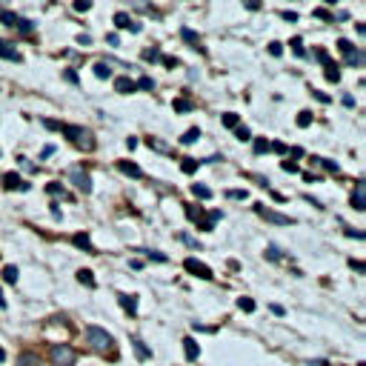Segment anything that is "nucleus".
Returning <instances> with one entry per match:
<instances>
[{"label":"nucleus","instance_id":"423d86ee","mask_svg":"<svg viewBox=\"0 0 366 366\" xmlns=\"http://www.w3.org/2000/svg\"><path fill=\"white\" fill-rule=\"evenodd\" d=\"M183 269L192 272L194 277H200V280H212V269H209L206 263H200L197 258H186V261H183Z\"/></svg>","mask_w":366,"mask_h":366},{"label":"nucleus","instance_id":"a18cd8bd","mask_svg":"<svg viewBox=\"0 0 366 366\" xmlns=\"http://www.w3.org/2000/svg\"><path fill=\"white\" fill-rule=\"evenodd\" d=\"M106 43H109V46H120V37H117L114 32H109V34H106Z\"/></svg>","mask_w":366,"mask_h":366},{"label":"nucleus","instance_id":"f3484780","mask_svg":"<svg viewBox=\"0 0 366 366\" xmlns=\"http://www.w3.org/2000/svg\"><path fill=\"white\" fill-rule=\"evenodd\" d=\"M17 366H43V364H40V358H37V355L23 352L20 358H17Z\"/></svg>","mask_w":366,"mask_h":366},{"label":"nucleus","instance_id":"39448f33","mask_svg":"<svg viewBox=\"0 0 366 366\" xmlns=\"http://www.w3.org/2000/svg\"><path fill=\"white\" fill-rule=\"evenodd\" d=\"M66 175H69V183H75V186H78V192H83V194L92 192V178H89V172H86V169H80V166H72Z\"/></svg>","mask_w":366,"mask_h":366},{"label":"nucleus","instance_id":"1a4fd4ad","mask_svg":"<svg viewBox=\"0 0 366 366\" xmlns=\"http://www.w3.org/2000/svg\"><path fill=\"white\" fill-rule=\"evenodd\" d=\"M352 209H358V212H364L366 209V197H364V181L355 183L352 189Z\"/></svg>","mask_w":366,"mask_h":366},{"label":"nucleus","instance_id":"a878e982","mask_svg":"<svg viewBox=\"0 0 366 366\" xmlns=\"http://www.w3.org/2000/svg\"><path fill=\"white\" fill-rule=\"evenodd\" d=\"M0 20L6 23V26H17V14L9 9H0Z\"/></svg>","mask_w":366,"mask_h":366},{"label":"nucleus","instance_id":"412c9836","mask_svg":"<svg viewBox=\"0 0 366 366\" xmlns=\"http://www.w3.org/2000/svg\"><path fill=\"white\" fill-rule=\"evenodd\" d=\"M220 123L226 126V129H238V126H240V117L235 112H226L223 117H220Z\"/></svg>","mask_w":366,"mask_h":366},{"label":"nucleus","instance_id":"f704fd0d","mask_svg":"<svg viewBox=\"0 0 366 366\" xmlns=\"http://www.w3.org/2000/svg\"><path fill=\"white\" fill-rule=\"evenodd\" d=\"M235 137H238V140H243V143H246V140H252V132H249V129H246V126H238V129H235Z\"/></svg>","mask_w":366,"mask_h":366},{"label":"nucleus","instance_id":"7ed1b4c3","mask_svg":"<svg viewBox=\"0 0 366 366\" xmlns=\"http://www.w3.org/2000/svg\"><path fill=\"white\" fill-rule=\"evenodd\" d=\"M86 338H89V343L97 349V352H109L112 343H114L112 335H109L106 329H100V326H89V329H86Z\"/></svg>","mask_w":366,"mask_h":366},{"label":"nucleus","instance_id":"37998d69","mask_svg":"<svg viewBox=\"0 0 366 366\" xmlns=\"http://www.w3.org/2000/svg\"><path fill=\"white\" fill-rule=\"evenodd\" d=\"M269 149H272V152H280V155H286V152H289V149H286V143H277V140H274V143H269Z\"/></svg>","mask_w":366,"mask_h":366},{"label":"nucleus","instance_id":"c756f323","mask_svg":"<svg viewBox=\"0 0 366 366\" xmlns=\"http://www.w3.org/2000/svg\"><path fill=\"white\" fill-rule=\"evenodd\" d=\"M17 29H20L23 34H32V32H34V23L26 20V17H17Z\"/></svg>","mask_w":366,"mask_h":366},{"label":"nucleus","instance_id":"c9c22d12","mask_svg":"<svg viewBox=\"0 0 366 366\" xmlns=\"http://www.w3.org/2000/svg\"><path fill=\"white\" fill-rule=\"evenodd\" d=\"M238 306L243 309V312H252V309H255V300H252V297H238Z\"/></svg>","mask_w":366,"mask_h":366},{"label":"nucleus","instance_id":"c03bdc74","mask_svg":"<svg viewBox=\"0 0 366 366\" xmlns=\"http://www.w3.org/2000/svg\"><path fill=\"white\" fill-rule=\"evenodd\" d=\"M75 9H78V11H89L92 3H89V0H78V3H75Z\"/></svg>","mask_w":366,"mask_h":366},{"label":"nucleus","instance_id":"f8f14e48","mask_svg":"<svg viewBox=\"0 0 366 366\" xmlns=\"http://www.w3.org/2000/svg\"><path fill=\"white\" fill-rule=\"evenodd\" d=\"M114 89L120 92V94H132V92H137V86L132 78H114Z\"/></svg>","mask_w":366,"mask_h":366},{"label":"nucleus","instance_id":"9d476101","mask_svg":"<svg viewBox=\"0 0 366 366\" xmlns=\"http://www.w3.org/2000/svg\"><path fill=\"white\" fill-rule=\"evenodd\" d=\"M3 183H6V189H11V192H17V189H23V192H26V189H29V183L20 181V175H14V172H9V175L3 178Z\"/></svg>","mask_w":366,"mask_h":366},{"label":"nucleus","instance_id":"2eb2a0df","mask_svg":"<svg viewBox=\"0 0 366 366\" xmlns=\"http://www.w3.org/2000/svg\"><path fill=\"white\" fill-rule=\"evenodd\" d=\"M117 300H120V306H123L129 315H137V300L132 295H117Z\"/></svg>","mask_w":366,"mask_h":366},{"label":"nucleus","instance_id":"dca6fc26","mask_svg":"<svg viewBox=\"0 0 366 366\" xmlns=\"http://www.w3.org/2000/svg\"><path fill=\"white\" fill-rule=\"evenodd\" d=\"M181 37H183V40H189V43H192L197 52H203V46H200V37H197V32H192V29H181Z\"/></svg>","mask_w":366,"mask_h":366},{"label":"nucleus","instance_id":"4c0bfd02","mask_svg":"<svg viewBox=\"0 0 366 366\" xmlns=\"http://www.w3.org/2000/svg\"><path fill=\"white\" fill-rule=\"evenodd\" d=\"M135 86H137V89H155V80H152V78H140V80H135Z\"/></svg>","mask_w":366,"mask_h":366},{"label":"nucleus","instance_id":"4be33fe9","mask_svg":"<svg viewBox=\"0 0 366 366\" xmlns=\"http://www.w3.org/2000/svg\"><path fill=\"white\" fill-rule=\"evenodd\" d=\"M197 166H200V160H194V158H183L181 160V169L186 172V175H194V172H197Z\"/></svg>","mask_w":366,"mask_h":366},{"label":"nucleus","instance_id":"aec40b11","mask_svg":"<svg viewBox=\"0 0 366 366\" xmlns=\"http://www.w3.org/2000/svg\"><path fill=\"white\" fill-rule=\"evenodd\" d=\"M192 194L194 197H200V200H209V197H212V189L203 186V183H192Z\"/></svg>","mask_w":366,"mask_h":366},{"label":"nucleus","instance_id":"393cba45","mask_svg":"<svg viewBox=\"0 0 366 366\" xmlns=\"http://www.w3.org/2000/svg\"><path fill=\"white\" fill-rule=\"evenodd\" d=\"M3 280L6 283H17V266H3Z\"/></svg>","mask_w":366,"mask_h":366},{"label":"nucleus","instance_id":"c85d7f7f","mask_svg":"<svg viewBox=\"0 0 366 366\" xmlns=\"http://www.w3.org/2000/svg\"><path fill=\"white\" fill-rule=\"evenodd\" d=\"M75 246H80V249H86V252H92V243H89V235H75Z\"/></svg>","mask_w":366,"mask_h":366},{"label":"nucleus","instance_id":"4468645a","mask_svg":"<svg viewBox=\"0 0 366 366\" xmlns=\"http://www.w3.org/2000/svg\"><path fill=\"white\" fill-rule=\"evenodd\" d=\"M114 26H117V29H129V32H132V26H135V23H132V17H129L126 11H114Z\"/></svg>","mask_w":366,"mask_h":366},{"label":"nucleus","instance_id":"6e6d98bb","mask_svg":"<svg viewBox=\"0 0 366 366\" xmlns=\"http://www.w3.org/2000/svg\"><path fill=\"white\" fill-rule=\"evenodd\" d=\"M3 358H6V352H3V349H0V361H3Z\"/></svg>","mask_w":366,"mask_h":366},{"label":"nucleus","instance_id":"de8ad7c7","mask_svg":"<svg viewBox=\"0 0 366 366\" xmlns=\"http://www.w3.org/2000/svg\"><path fill=\"white\" fill-rule=\"evenodd\" d=\"M343 232H346V235H352V238H358V240H364V238H366L364 232H358V229H349V226L343 229Z\"/></svg>","mask_w":366,"mask_h":366},{"label":"nucleus","instance_id":"6ab92c4d","mask_svg":"<svg viewBox=\"0 0 366 366\" xmlns=\"http://www.w3.org/2000/svg\"><path fill=\"white\" fill-rule=\"evenodd\" d=\"M132 343H135V355L140 358V361H149V358H152V352H149V346H146L143 341H140V338H135Z\"/></svg>","mask_w":366,"mask_h":366},{"label":"nucleus","instance_id":"20e7f679","mask_svg":"<svg viewBox=\"0 0 366 366\" xmlns=\"http://www.w3.org/2000/svg\"><path fill=\"white\" fill-rule=\"evenodd\" d=\"M338 49H341V55H343V60H346V63H349V66H364V52H361V49H358V46L352 43V40H338Z\"/></svg>","mask_w":366,"mask_h":366},{"label":"nucleus","instance_id":"3c124183","mask_svg":"<svg viewBox=\"0 0 366 366\" xmlns=\"http://www.w3.org/2000/svg\"><path fill=\"white\" fill-rule=\"evenodd\" d=\"M52 155H55V146H43V152H40V158H52Z\"/></svg>","mask_w":366,"mask_h":366},{"label":"nucleus","instance_id":"6e6552de","mask_svg":"<svg viewBox=\"0 0 366 366\" xmlns=\"http://www.w3.org/2000/svg\"><path fill=\"white\" fill-rule=\"evenodd\" d=\"M0 57H3V60H11V63H20V60H23L20 52H17L9 40H0Z\"/></svg>","mask_w":366,"mask_h":366},{"label":"nucleus","instance_id":"a211bd4d","mask_svg":"<svg viewBox=\"0 0 366 366\" xmlns=\"http://www.w3.org/2000/svg\"><path fill=\"white\" fill-rule=\"evenodd\" d=\"M197 137H200V129L197 126H192V129H186L181 137V143H186V146H192V143H197Z\"/></svg>","mask_w":366,"mask_h":366},{"label":"nucleus","instance_id":"603ef678","mask_svg":"<svg viewBox=\"0 0 366 366\" xmlns=\"http://www.w3.org/2000/svg\"><path fill=\"white\" fill-rule=\"evenodd\" d=\"M78 43L89 46V43H92V34H78Z\"/></svg>","mask_w":366,"mask_h":366},{"label":"nucleus","instance_id":"a19ab883","mask_svg":"<svg viewBox=\"0 0 366 366\" xmlns=\"http://www.w3.org/2000/svg\"><path fill=\"white\" fill-rule=\"evenodd\" d=\"M226 197H232V200H246V192H243V189H232V192H226Z\"/></svg>","mask_w":366,"mask_h":366},{"label":"nucleus","instance_id":"b1692460","mask_svg":"<svg viewBox=\"0 0 366 366\" xmlns=\"http://www.w3.org/2000/svg\"><path fill=\"white\" fill-rule=\"evenodd\" d=\"M46 192H49V194H55V197H63V194H66V197H69V192H66V189H63V186H60V183H46Z\"/></svg>","mask_w":366,"mask_h":366},{"label":"nucleus","instance_id":"bb28decb","mask_svg":"<svg viewBox=\"0 0 366 366\" xmlns=\"http://www.w3.org/2000/svg\"><path fill=\"white\" fill-rule=\"evenodd\" d=\"M94 75H97L100 80H109L112 78V69L106 66V63H94Z\"/></svg>","mask_w":366,"mask_h":366},{"label":"nucleus","instance_id":"cd10ccee","mask_svg":"<svg viewBox=\"0 0 366 366\" xmlns=\"http://www.w3.org/2000/svg\"><path fill=\"white\" fill-rule=\"evenodd\" d=\"M78 280L83 286H94V274H92L89 269H80V272H78Z\"/></svg>","mask_w":366,"mask_h":366},{"label":"nucleus","instance_id":"58836bf2","mask_svg":"<svg viewBox=\"0 0 366 366\" xmlns=\"http://www.w3.org/2000/svg\"><path fill=\"white\" fill-rule=\"evenodd\" d=\"M172 106H175V112H189V109H192V106H189V100H183V97H178Z\"/></svg>","mask_w":366,"mask_h":366},{"label":"nucleus","instance_id":"864d4df0","mask_svg":"<svg viewBox=\"0 0 366 366\" xmlns=\"http://www.w3.org/2000/svg\"><path fill=\"white\" fill-rule=\"evenodd\" d=\"M283 169H286V172H297V166L292 163V160H283Z\"/></svg>","mask_w":366,"mask_h":366},{"label":"nucleus","instance_id":"72a5a7b5","mask_svg":"<svg viewBox=\"0 0 366 366\" xmlns=\"http://www.w3.org/2000/svg\"><path fill=\"white\" fill-rule=\"evenodd\" d=\"M297 126H300V129L312 126V112H300V114H297Z\"/></svg>","mask_w":366,"mask_h":366},{"label":"nucleus","instance_id":"49530a36","mask_svg":"<svg viewBox=\"0 0 366 366\" xmlns=\"http://www.w3.org/2000/svg\"><path fill=\"white\" fill-rule=\"evenodd\" d=\"M178 238H181L183 243H189V246H197V240H194L192 235H186V232H181V235H178Z\"/></svg>","mask_w":366,"mask_h":366},{"label":"nucleus","instance_id":"e433bc0d","mask_svg":"<svg viewBox=\"0 0 366 366\" xmlns=\"http://www.w3.org/2000/svg\"><path fill=\"white\" fill-rule=\"evenodd\" d=\"M320 163V166H323V169H329V172H338V163H335V160H329V158H315Z\"/></svg>","mask_w":366,"mask_h":366},{"label":"nucleus","instance_id":"f257e3e1","mask_svg":"<svg viewBox=\"0 0 366 366\" xmlns=\"http://www.w3.org/2000/svg\"><path fill=\"white\" fill-rule=\"evenodd\" d=\"M60 129H63L66 137H72V143H75L78 149H83V152H92V149L97 146L92 129H86V126H60Z\"/></svg>","mask_w":366,"mask_h":366},{"label":"nucleus","instance_id":"5701e85b","mask_svg":"<svg viewBox=\"0 0 366 366\" xmlns=\"http://www.w3.org/2000/svg\"><path fill=\"white\" fill-rule=\"evenodd\" d=\"M252 149H255V155H266V152H269V140H266V137H255Z\"/></svg>","mask_w":366,"mask_h":366},{"label":"nucleus","instance_id":"5fc2aeb1","mask_svg":"<svg viewBox=\"0 0 366 366\" xmlns=\"http://www.w3.org/2000/svg\"><path fill=\"white\" fill-rule=\"evenodd\" d=\"M352 269H355V272H364L366 266H364V263H361V261H352Z\"/></svg>","mask_w":366,"mask_h":366},{"label":"nucleus","instance_id":"0eeeda50","mask_svg":"<svg viewBox=\"0 0 366 366\" xmlns=\"http://www.w3.org/2000/svg\"><path fill=\"white\" fill-rule=\"evenodd\" d=\"M255 212L261 217H266V220H272V223H280V226H289V223H295L289 215H280V212H269L263 203H255Z\"/></svg>","mask_w":366,"mask_h":366},{"label":"nucleus","instance_id":"09e8293b","mask_svg":"<svg viewBox=\"0 0 366 366\" xmlns=\"http://www.w3.org/2000/svg\"><path fill=\"white\" fill-rule=\"evenodd\" d=\"M63 78H66L69 83H78V75H75V72H72V69H66V72H63Z\"/></svg>","mask_w":366,"mask_h":366},{"label":"nucleus","instance_id":"2f4dec72","mask_svg":"<svg viewBox=\"0 0 366 366\" xmlns=\"http://www.w3.org/2000/svg\"><path fill=\"white\" fill-rule=\"evenodd\" d=\"M326 80H332V83H338V80H341V72H338V66H335V63H329V66H326Z\"/></svg>","mask_w":366,"mask_h":366},{"label":"nucleus","instance_id":"7c9ffc66","mask_svg":"<svg viewBox=\"0 0 366 366\" xmlns=\"http://www.w3.org/2000/svg\"><path fill=\"white\" fill-rule=\"evenodd\" d=\"M289 46H292V52H295L297 57L306 55V49H303V40H300V37H292V43H289Z\"/></svg>","mask_w":366,"mask_h":366},{"label":"nucleus","instance_id":"79ce46f5","mask_svg":"<svg viewBox=\"0 0 366 366\" xmlns=\"http://www.w3.org/2000/svg\"><path fill=\"white\" fill-rule=\"evenodd\" d=\"M280 52H283V43H277V40H274V43H269V55H280Z\"/></svg>","mask_w":366,"mask_h":366},{"label":"nucleus","instance_id":"473e14b6","mask_svg":"<svg viewBox=\"0 0 366 366\" xmlns=\"http://www.w3.org/2000/svg\"><path fill=\"white\" fill-rule=\"evenodd\" d=\"M137 252H143L149 261H160V263H166V255H160V252H152V249H137Z\"/></svg>","mask_w":366,"mask_h":366},{"label":"nucleus","instance_id":"f03ea898","mask_svg":"<svg viewBox=\"0 0 366 366\" xmlns=\"http://www.w3.org/2000/svg\"><path fill=\"white\" fill-rule=\"evenodd\" d=\"M49 361L55 366H72L78 361V355H75V349L66 346V343H52V346H49Z\"/></svg>","mask_w":366,"mask_h":366},{"label":"nucleus","instance_id":"9b49d317","mask_svg":"<svg viewBox=\"0 0 366 366\" xmlns=\"http://www.w3.org/2000/svg\"><path fill=\"white\" fill-rule=\"evenodd\" d=\"M183 352H186V361H197V355H200V346L194 338H183Z\"/></svg>","mask_w":366,"mask_h":366},{"label":"nucleus","instance_id":"8fccbe9b","mask_svg":"<svg viewBox=\"0 0 366 366\" xmlns=\"http://www.w3.org/2000/svg\"><path fill=\"white\" fill-rule=\"evenodd\" d=\"M315 14H318L320 20H332V14H329L326 9H315Z\"/></svg>","mask_w":366,"mask_h":366},{"label":"nucleus","instance_id":"ddd939ff","mask_svg":"<svg viewBox=\"0 0 366 366\" xmlns=\"http://www.w3.org/2000/svg\"><path fill=\"white\" fill-rule=\"evenodd\" d=\"M117 169L123 172V175H129V178H143V172H140V166H135V163H129V160H120V163H117Z\"/></svg>","mask_w":366,"mask_h":366},{"label":"nucleus","instance_id":"ea45409f","mask_svg":"<svg viewBox=\"0 0 366 366\" xmlns=\"http://www.w3.org/2000/svg\"><path fill=\"white\" fill-rule=\"evenodd\" d=\"M280 258H283V255H280L277 246H269V249H266V261H280Z\"/></svg>","mask_w":366,"mask_h":366}]
</instances>
